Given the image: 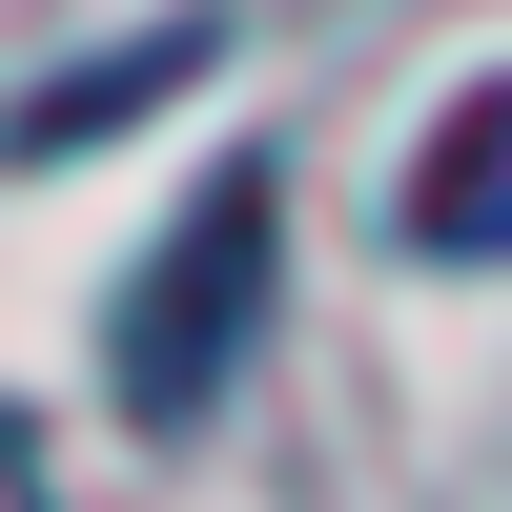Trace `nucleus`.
<instances>
[{"mask_svg": "<svg viewBox=\"0 0 512 512\" xmlns=\"http://www.w3.org/2000/svg\"><path fill=\"white\" fill-rule=\"evenodd\" d=\"M267 246H287V185H267V144H246V164H205V185H185V226L123 267V328H103L123 431H205V410H226L246 328H267Z\"/></svg>", "mask_w": 512, "mask_h": 512, "instance_id": "f257e3e1", "label": "nucleus"}, {"mask_svg": "<svg viewBox=\"0 0 512 512\" xmlns=\"http://www.w3.org/2000/svg\"><path fill=\"white\" fill-rule=\"evenodd\" d=\"M492 226H512V82L451 103V164L410 185V246H492Z\"/></svg>", "mask_w": 512, "mask_h": 512, "instance_id": "f03ea898", "label": "nucleus"}, {"mask_svg": "<svg viewBox=\"0 0 512 512\" xmlns=\"http://www.w3.org/2000/svg\"><path fill=\"white\" fill-rule=\"evenodd\" d=\"M185 62H205V21H164V41H123L103 82H41V123H21V164H62V144H103V123L144 103V82H185Z\"/></svg>", "mask_w": 512, "mask_h": 512, "instance_id": "7ed1b4c3", "label": "nucleus"}]
</instances>
